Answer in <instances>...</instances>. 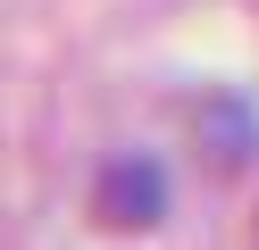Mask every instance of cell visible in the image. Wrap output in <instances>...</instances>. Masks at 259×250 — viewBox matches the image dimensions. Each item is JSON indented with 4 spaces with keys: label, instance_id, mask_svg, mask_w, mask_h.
I'll list each match as a JSON object with an SVG mask.
<instances>
[{
    "label": "cell",
    "instance_id": "obj_1",
    "mask_svg": "<svg viewBox=\"0 0 259 250\" xmlns=\"http://www.w3.org/2000/svg\"><path fill=\"white\" fill-rule=\"evenodd\" d=\"M92 209H101V225H125V233L159 225V217H167V167L142 159V150L109 159V167H101V183H92Z\"/></svg>",
    "mask_w": 259,
    "mask_h": 250
}]
</instances>
